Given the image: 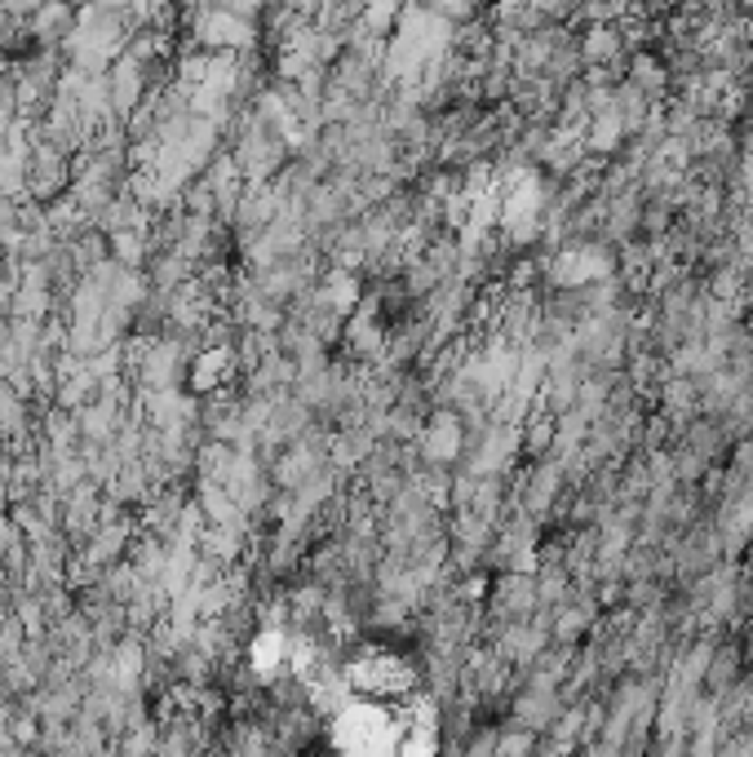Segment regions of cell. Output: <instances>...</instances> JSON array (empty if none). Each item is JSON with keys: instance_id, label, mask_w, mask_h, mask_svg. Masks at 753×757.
<instances>
[{"instance_id": "6da1fadb", "label": "cell", "mask_w": 753, "mask_h": 757, "mask_svg": "<svg viewBox=\"0 0 753 757\" xmlns=\"http://www.w3.org/2000/svg\"><path fill=\"white\" fill-rule=\"evenodd\" d=\"M342 692L381 705H412L421 692V674L412 652L390 643H364L342 660Z\"/></svg>"}, {"instance_id": "7a4b0ae2", "label": "cell", "mask_w": 753, "mask_h": 757, "mask_svg": "<svg viewBox=\"0 0 753 757\" xmlns=\"http://www.w3.org/2000/svg\"><path fill=\"white\" fill-rule=\"evenodd\" d=\"M403 714H408V705H381V700H364V696H347L342 709L329 723L333 745L342 754H360V757L399 754Z\"/></svg>"}]
</instances>
